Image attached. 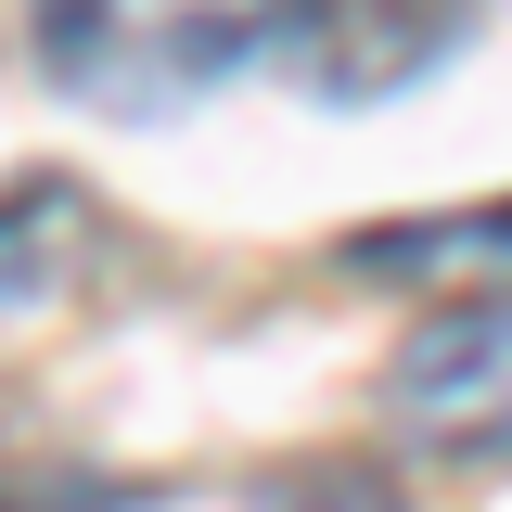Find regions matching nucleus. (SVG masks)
<instances>
[{
    "label": "nucleus",
    "instance_id": "423d86ee",
    "mask_svg": "<svg viewBox=\"0 0 512 512\" xmlns=\"http://www.w3.org/2000/svg\"><path fill=\"white\" fill-rule=\"evenodd\" d=\"M448 256H512V205L436 218V231H372V244H346V269H448Z\"/></svg>",
    "mask_w": 512,
    "mask_h": 512
},
{
    "label": "nucleus",
    "instance_id": "39448f33",
    "mask_svg": "<svg viewBox=\"0 0 512 512\" xmlns=\"http://www.w3.org/2000/svg\"><path fill=\"white\" fill-rule=\"evenodd\" d=\"M0 512H128V487L90 474L77 448H52L13 397H0Z\"/></svg>",
    "mask_w": 512,
    "mask_h": 512
},
{
    "label": "nucleus",
    "instance_id": "f03ea898",
    "mask_svg": "<svg viewBox=\"0 0 512 512\" xmlns=\"http://www.w3.org/2000/svg\"><path fill=\"white\" fill-rule=\"evenodd\" d=\"M384 423L461 474H512V295L436 308L384 359Z\"/></svg>",
    "mask_w": 512,
    "mask_h": 512
},
{
    "label": "nucleus",
    "instance_id": "20e7f679",
    "mask_svg": "<svg viewBox=\"0 0 512 512\" xmlns=\"http://www.w3.org/2000/svg\"><path fill=\"white\" fill-rule=\"evenodd\" d=\"M77 244H90V192L77 180H13L0 192V320L52 308L77 282Z\"/></svg>",
    "mask_w": 512,
    "mask_h": 512
},
{
    "label": "nucleus",
    "instance_id": "7ed1b4c3",
    "mask_svg": "<svg viewBox=\"0 0 512 512\" xmlns=\"http://www.w3.org/2000/svg\"><path fill=\"white\" fill-rule=\"evenodd\" d=\"M474 39V0H282L269 52L308 77L320 103H384L410 77H436Z\"/></svg>",
    "mask_w": 512,
    "mask_h": 512
},
{
    "label": "nucleus",
    "instance_id": "f257e3e1",
    "mask_svg": "<svg viewBox=\"0 0 512 512\" xmlns=\"http://www.w3.org/2000/svg\"><path fill=\"white\" fill-rule=\"evenodd\" d=\"M39 77L90 116H192L218 77H244L282 39V0H26Z\"/></svg>",
    "mask_w": 512,
    "mask_h": 512
}]
</instances>
